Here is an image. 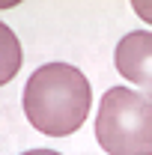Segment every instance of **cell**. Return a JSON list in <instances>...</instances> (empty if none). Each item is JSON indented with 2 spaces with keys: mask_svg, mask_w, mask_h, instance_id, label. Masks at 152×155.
<instances>
[{
  "mask_svg": "<svg viewBox=\"0 0 152 155\" xmlns=\"http://www.w3.org/2000/svg\"><path fill=\"white\" fill-rule=\"evenodd\" d=\"M21 155H63V152H54V149H30V152H21Z\"/></svg>",
  "mask_w": 152,
  "mask_h": 155,
  "instance_id": "cell-6",
  "label": "cell"
},
{
  "mask_svg": "<svg viewBox=\"0 0 152 155\" xmlns=\"http://www.w3.org/2000/svg\"><path fill=\"white\" fill-rule=\"evenodd\" d=\"M95 140L107 155H152V93L111 87L95 114Z\"/></svg>",
  "mask_w": 152,
  "mask_h": 155,
  "instance_id": "cell-2",
  "label": "cell"
},
{
  "mask_svg": "<svg viewBox=\"0 0 152 155\" xmlns=\"http://www.w3.org/2000/svg\"><path fill=\"white\" fill-rule=\"evenodd\" d=\"M21 101L36 131L48 137H69L90 114L93 90L81 69L69 63H45L30 75Z\"/></svg>",
  "mask_w": 152,
  "mask_h": 155,
  "instance_id": "cell-1",
  "label": "cell"
},
{
  "mask_svg": "<svg viewBox=\"0 0 152 155\" xmlns=\"http://www.w3.org/2000/svg\"><path fill=\"white\" fill-rule=\"evenodd\" d=\"M131 9L146 21V24H152V3H146V0H131Z\"/></svg>",
  "mask_w": 152,
  "mask_h": 155,
  "instance_id": "cell-5",
  "label": "cell"
},
{
  "mask_svg": "<svg viewBox=\"0 0 152 155\" xmlns=\"http://www.w3.org/2000/svg\"><path fill=\"white\" fill-rule=\"evenodd\" d=\"M0 33H3V60H6V69H3V78H0V81L6 84L21 66V48H18V39L12 36V30H9L6 24L0 27Z\"/></svg>",
  "mask_w": 152,
  "mask_h": 155,
  "instance_id": "cell-4",
  "label": "cell"
},
{
  "mask_svg": "<svg viewBox=\"0 0 152 155\" xmlns=\"http://www.w3.org/2000/svg\"><path fill=\"white\" fill-rule=\"evenodd\" d=\"M114 66L125 81L152 93V33L149 30H131L119 39V45L114 51Z\"/></svg>",
  "mask_w": 152,
  "mask_h": 155,
  "instance_id": "cell-3",
  "label": "cell"
}]
</instances>
